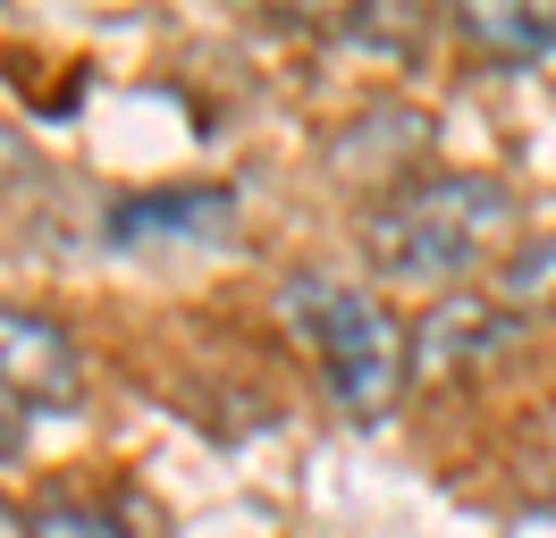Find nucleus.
Masks as SVG:
<instances>
[{
    "label": "nucleus",
    "instance_id": "obj_7",
    "mask_svg": "<svg viewBox=\"0 0 556 538\" xmlns=\"http://www.w3.org/2000/svg\"><path fill=\"white\" fill-rule=\"evenodd\" d=\"M497 303H506V311H556V235H531L522 253H506Z\"/></svg>",
    "mask_w": 556,
    "mask_h": 538
},
{
    "label": "nucleus",
    "instance_id": "obj_3",
    "mask_svg": "<svg viewBox=\"0 0 556 538\" xmlns=\"http://www.w3.org/2000/svg\"><path fill=\"white\" fill-rule=\"evenodd\" d=\"M85 387V362L60 320H42L26 303H0V404L9 412H68Z\"/></svg>",
    "mask_w": 556,
    "mask_h": 538
},
{
    "label": "nucleus",
    "instance_id": "obj_2",
    "mask_svg": "<svg viewBox=\"0 0 556 538\" xmlns=\"http://www.w3.org/2000/svg\"><path fill=\"white\" fill-rule=\"evenodd\" d=\"M515 228V194L497 177H421L371 219V261L380 278H405V286H455L472 278L481 253H497V235Z\"/></svg>",
    "mask_w": 556,
    "mask_h": 538
},
{
    "label": "nucleus",
    "instance_id": "obj_4",
    "mask_svg": "<svg viewBox=\"0 0 556 538\" xmlns=\"http://www.w3.org/2000/svg\"><path fill=\"white\" fill-rule=\"evenodd\" d=\"M497 336H506V303L447 295L430 320H421V336H414V370H455V362H472V354H489Z\"/></svg>",
    "mask_w": 556,
    "mask_h": 538
},
{
    "label": "nucleus",
    "instance_id": "obj_1",
    "mask_svg": "<svg viewBox=\"0 0 556 538\" xmlns=\"http://www.w3.org/2000/svg\"><path fill=\"white\" fill-rule=\"evenodd\" d=\"M278 320L313 354L320 387L346 404L354 421H388V412H396L414 362H405V329L388 320V303L371 295V286H346V278H329V269H304V278L278 286Z\"/></svg>",
    "mask_w": 556,
    "mask_h": 538
},
{
    "label": "nucleus",
    "instance_id": "obj_5",
    "mask_svg": "<svg viewBox=\"0 0 556 538\" xmlns=\"http://www.w3.org/2000/svg\"><path fill=\"white\" fill-rule=\"evenodd\" d=\"M26 538H143L136 497H42L26 513Z\"/></svg>",
    "mask_w": 556,
    "mask_h": 538
},
{
    "label": "nucleus",
    "instance_id": "obj_9",
    "mask_svg": "<svg viewBox=\"0 0 556 538\" xmlns=\"http://www.w3.org/2000/svg\"><path fill=\"white\" fill-rule=\"evenodd\" d=\"M9 454H17V412L0 404V463H9Z\"/></svg>",
    "mask_w": 556,
    "mask_h": 538
},
{
    "label": "nucleus",
    "instance_id": "obj_8",
    "mask_svg": "<svg viewBox=\"0 0 556 538\" xmlns=\"http://www.w3.org/2000/svg\"><path fill=\"white\" fill-rule=\"evenodd\" d=\"M481 51H556V9H464Z\"/></svg>",
    "mask_w": 556,
    "mask_h": 538
},
{
    "label": "nucleus",
    "instance_id": "obj_6",
    "mask_svg": "<svg viewBox=\"0 0 556 538\" xmlns=\"http://www.w3.org/2000/svg\"><path fill=\"white\" fill-rule=\"evenodd\" d=\"M219 219H228V194H143L110 219V235L118 244H143V235H211Z\"/></svg>",
    "mask_w": 556,
    "mask_h": 538
},
{
    "label": "nucleus",
    "instance_id": "obj_10",
    "mask_svg": "<svg viewBox=\"0 0 556 538\" xmlns=\"http://www.w3.org/2000/svg\"><path fill=\"white\" fill-rule=\"evenodd\" d=\"M0 538H26V513H9V504H0Z\"/></svg>",
    "mask_w": 556,
    "mask_h": 538
}]
</instances>
